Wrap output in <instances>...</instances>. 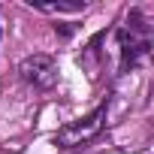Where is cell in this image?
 <instances>
[{
  "label": "cell",
  "mask_w": 154,
  "mask_h": 154,
  "mask_svg": "<svg viewBox=\"0 0 154 154\" xmlns=\"http://www.w3.org/2000/svg\"><path fill=\"white\" fill-rule=\"evenodd\" d=\"M118 51H121V72L133 69L151 51V27L142 18V9H130L124 27L118 30Z\"/></svg>",
  "instance_id": "cell-1"
},
{
  "label": "cell",
  "mask_w": 154,
  "mask_h": 154,
  "mask_svg": "<svg viewBox=\"0 0 154 154\" xmlns=\"http://www.w3.org/2000/svg\"><path fill=\"white\" fill-rule=\"evenodd\" d=\"M103 124H106V103H103V106H97V109H94L88 118L72 121V124L60 127V130H57V136H54V142H57V145H63V148L82 145V142L94 139V136L103 130Z\"/></svg>",
  "instance_id": "cell-2"
},
{
  "label": "cell",
  "mask_w": 154,
  "mask_h": 154,
  "mask_svg": "<svg viewBox=\"0 0 154 154\" xmlns=\"http://www.w3.org/2000/svg\"><path fill=\"white\" fill-rule=\"evenodd\" d=\"M18 75L27 82V85H33V88H39V91H48V88H54V82H57V60L51 57V54H30V57H24L21 60V66H18Z\"/></svg>",
  "instance_id": "cell-3"
},
{
  "label": "cell",
  "mask_w": 154,
  "mask_h": 154,
  "mask_svg": "<svg viewBox=\"0 0 154 154\" xmlns=\"http://www.w3.org/2000/svg\"><path fill=\"white\" fill-rule=\"evenodd\" d=\"M33 12H45V15H57V12H82L88 3L85 0H60V3H27Z\"/></svg>",
  "instance_id": "cell-4"
},
{
  "label": "cell",
  "mask_w": 154,
  "mask_h": 154,
  "mask_svg": "<svg viewBox=\"0 0 154 154\" xmlns=\"http://www.w3.org/2000/svg\"><path fill=\"white\" fill-rule=\"evenodd\" d=\"M54 30H57L60 36H69V33H72V24H54Z\"/></svg>",
  "instance_id": "cell-5"
},
{
  "label": "cell",
  "mask_w": 154,
  "mask_h": 154,
  "mask_svg": "<svg viewBox=\"0 0 154 154\" xmlns=\"http://www.w3.org/2000/svg\"><path fill=\"white\" fill-rule=\"evenodd\" d=\"M0 39H3V27H0Z\"/></svg>",
  "instance_id": "cell-6"
}]
</instances>
